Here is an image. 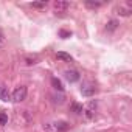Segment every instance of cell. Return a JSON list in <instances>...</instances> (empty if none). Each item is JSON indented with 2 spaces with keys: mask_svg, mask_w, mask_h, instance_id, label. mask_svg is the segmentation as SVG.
Here are the masks:
<instances>
[{
  "mask_svg": "<svg viewBox=\"0 0 132 132\" xmlns=\"http://www.w3.org/2000/svg\"><path fill=\"white\" fill-rule=\"evenodd\" d=\"M69 126L70 124L67 121H54V123H48L45 127L48 132H67Z\"/></svg>",
  "mask_w": 132,
  "mask_h": 132,
  "instance_id": "1",
  "label": "cell"
},
{
  "mask_svg": "<svg viewBox=\"0 0 132 132\" xmlns=\"http://www.w3.org/2000/svg\"><path fill=\"white\" fill-rule=\"evenodd\" d=\"M25 98H27V87H25V86L17 87V89L13 92V95H11V100H13L14 103H20V101H23Z\"/></svg>",
  "mask_w": 132,
  "mask_h": 132,
  "instance_id": "2",
  "label": "cell"
},
{
  "mask_svg": "<svg viewBox=\"0 0 132 132\" xmlns=\"http://www.w3.org/2000/svg\"><path fill=\"white\" fill-rule=\"evenodd\" d=\"M96 101H90L84 109H82V112H84V115L89 118V120H92V118H95V115H96Z\"/></svg>",
  "mask_w": 132,
  "mask_h": 132,
  "instance_id": "3",
  "label": "cell"
},
{
  "mask_svg": "<svg viewBox=\"0 0 132 132\" xmlns=\"http://www.w3.org/2000/svg\"><path fill=\"white\" fill-rule=\"evenodd\" d=\"M65 79H67L69 82H76L79 79V73L76 70H67L65 72Z\"/></svg>",
  "mask_w": 132,
  "mask_h": 132,
  "instance_id": "4",
  "label": "cell"
},
{
  "mask_svg": "<svg viewBox=\"0 0 132 132\" xmlns=\"http://www.w3.org/2000/svg\"><path fill=\"white\" fill-rule=\"evenodd\" d=\"M69 6H70L69 2H61V0L54 2V10H56L57 13H65V11L69 10Z\"/></svg>",
  "mask_w": 132,
  "mask_h": 132,
  "instance_id": "5",
  "label": "cell"
},
{
  "mask_svg": "<svg viewBox=\"0 0 132 132\" xmlns=\"http://www.w3.org/2000/svg\"><path fill=\"white\" fill-rule=\"evenodd\" d=\"M95 92H96V89H95L93 86H90V84H87V86H84V87L81 89V93H82L84 96H92V95H95Z\"/></svg>",
  "mask_w": 132,
  "mask_h": 132,
  "instance_id": "6",
  "label": "cell"
},
{
  "mask_svg": "<svg viewBox=\"0 0 132 132\" xmlns=\"http://www.w3.org/2000/svg\"><path fill=\"white\" fill-rule=\"evenodd\" d=\"M0 100H3V101H10L11 100V93L8 92L6 87H0Z\"/></svg>",
  "mask_w": 132,
  "mask_h": 132,
  "instance_id": "7",
  "label": "cell"
},
{
  "mask_svg": "<svg viewBox=\"0 0 132 132\" xmlns=\"http://www.w3.org/2000/svg\"><path fill=\"white\" fill-rule=\"evenodd\" d=\"M56 57H57V59H61V61H65V62H72V61H73V57H72L69 53H64V51L56 53Z\"/></svg>",
  "mask_w": 132,
  "mask_h": 132,
  "instance_id": "8",
  "label": "cell"
},
{
  "mask_svg": "<svg viewBox=\"0 0 132 132\" xmlns=\"http://www.w3.org/2000/svg\"><path fill=\"white\" fill-rule=\"evenodd\" d=\"M117 27H118V22H117V20H109L107 25H106V30H107V31H115Z\"/></svg>",
  "mask_w": 132,
  "mask_h": 132,
  "instance_id": "9",
  "label": "cell"
},
{
  "mask_svg": "<svg viewBox=\"0 0 132 132\" xmlns=\"http://www.w3.org/2000/svg\"><path fill=\"white\" fill-rule=\"evenodd\" d=\"M118 11H120L118 14H121V16H129L132 10H130V6L127 5V6H120V8H118Z\"/></svg>",
  "mask_w": 132,
  "mask_h": 132,
  "instance_id": "10",
  "label": "cell"
},
{
  "mask_svg": "<svg viewBox=\"0 0 132 132\" xmlns=\"http://www.w3.org/2000/svg\"><path fill=\"white\" fill-rule=\"evenodd\" d=\"M51 84H53V87L57 89V90H62V89H64V87H62V82H61L57 78H51Z\"/></svg>",
  "mask_w": 132,
  "mask_h": 132,
  "instance_id": "11",
  "label": "cell"
},
{
  "mask_svg": "<svg viewBox=\"0 0 132 132\" xmlns=\"http://www.w3.org/2000/svg\"><path fill=\"white\" fill-rule=\"evenodd\" d=\"M72 110L75 112V113H82V106L81 104H78V103H72Z\"/></svg>",
  "mask_w": 132,
  "mask_h": 132,
  "instance_id": "12",
  "label": "cell"
},
{
  "mask_svg": "<svg viewBox=\"0 0 132 132\" xmlns=\"http://www.w3.org/2000/svg\"><path fill=\"white\" fill-rule=\"evenodd\" d=\"M86 5L89 8H100L103 5V2H86Z\"/></svg>",
  "mask_w": 132,
  "mask_h": 132,
  "instance_id": "13",
  "label": "cell"
},
{
  "mask_svg": "<svg viewBox=\"0 0 132 132\" xmlns=\"http://www.w3.org/2000/svg\"><path fill=\"white\" fill-rule=\"evenodd\" d=\"M6 123H8V115L2 112V113H0V124L3 126V124H6Z\"/></svg>",
  "mask_w": 132,
  "mask_h": 132,
  "instance_id": "14",
  "label": "cell"
},
{
  "mask_svg": "<svg viewBox=\"0 0 132 132\" xmlns=\"http://www.w3.org/2000/svg\"><path fill=\"white\" fill-rule=\"evenodd\" d=\"M31 6L33 8H45L47 2H34V3H31Z\"/></svg>",
  "mask_w": 132,
  "mask_h": 132,
  "instance_id": "15",
  "label": "cell"
},
{
  "mask_svg": "<svg viewBox=\"0 0 132 132\" xmlns=\"http://www.w3.org/2000/svg\"><path fill=\"white\" fill-rule=\"evenodd\" d=\"M59 34H61V37H64V39H67V37H70V34H72V33H70V31H65V30H62V31H61Z\"/></svg>",
  "mask_w": 132,
  "mask_h": 132,
  "instance_id": "16",
  "label": "cell"
},
{
  "mask_svg": "<svg viewBox=\"0 0 132 132\" xmlns=\"http://www.w3.org/2000/svg\"><path fill=\"white\" fill-rule=\"evenodd\" d=\"M0 44H3V34H2V31H0Z\"/></svg>",
  "mask_w": 132,
  "mask_h": 132,
  "instance_id": "17",
  "label": "cell"
},
{
  "mask_svg": "<svg viewBox=\"0 0 132 132\" xmlns=\"http://www.w3.org/2000/svg\"><path fill=\"white\" fill-rule=\"evenodd\" d=\"M0 47H2V44H0Z\"/></svg>",
  "mask_w": 132,
  "mask_h": 132,
  "instance_id": "18",
  "label": "cell"
}]
</instances>
